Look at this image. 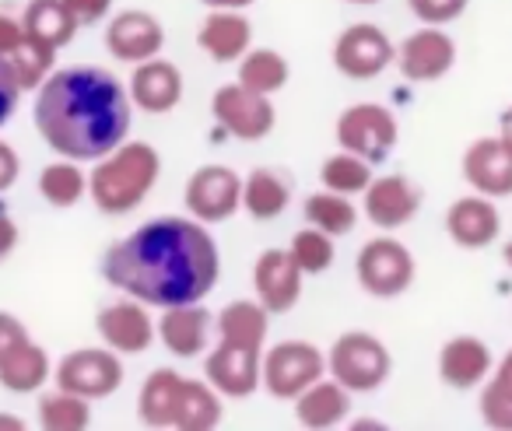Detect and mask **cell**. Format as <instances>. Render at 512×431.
Wrapping results in <instances>:
<instances>
[{
	"mask_svg": "<svg viewBox=\"0 0 512 431\" xmlns=\"http://www.w3.org/2000/svg\"><path fill=\"white\" fill-rule=\"evenodd\" d=\"M18 239H22V232H18L15 218H8V214H0V260H8L11 253L18 249Z\"/></svg>",
	"mask_w": 512,
	"mask_h": 431,
	"instance_id": "44",
	"label": "cell"
},
{
	"mask_svg": "<svg viewBox=\"0 0 512 431\" xmlns=\"http://www.w3.org/2000/svg\"><path fill=\"white\" fill-rule=\"evenodd\" d=\"M260 372H264V351H256V347L218 340L204 358V379L218 389L221 400L225 396L228 400L253 396L256 386H260Z\"/></svg>",
	"mask_w": 512,
	"mask_h": 431,
	"instance_id": "15",
	"label": "cell"
},
{
	"mask_svg": "<svg viewBox=\"0 0 512 431\" xmlns=\"http://www.w3.org/2000/svg\"><path fill=\"white\" fill-rule=\"evenodd\" d=\"M197 46L214 64H239L242 53L253 46V25L242 11L207 8V18L197 29Z\"/></svg>",
	"mask_w": 512,
	"mask_h": 431,
	"instance_id": "23",
	"label": "cell"
},
{
	"mask_svg": "<svg viewBox=\"0 0 512 431\" xmlns=\"http://www.w3.org/2000/svg\"><path fill=\"white\" fill-rule=\"evenodd\" d=\"M165 29L151 11H120L106 25V50L120 64H144L151 57H162Z\"/></svg>",
	"mask_w": 512,
	"mask_h": 431,
	"instance_id": "17",
	"label": "cell"
},
{
	"mask_svg": "<svg viewBox=\"0 0 512 431\" xmlns=\"http://www.w3.org/2000/svg\"><path fill=\"white\" fill-rule=\"evenodd\" d=\"M446 235L460 249H488L502 235V214L495 200L481 193L453 200V207L446 211Z\"/></svg>",
	"mask_w": 512,
	"mask_h": 431,
	"instance_id": "21",
	"label": "cell"
},
{
	"mask_svg": "<svg viewBox=\"0 0 512 431\" xmlns=\"http://www.w3.org/2000/svg\"><path fill=\"white\" fill-rule=\"evenodd\" d=\"M351 428H355V431H365V428L379 431V428H383V424H379V421H376V417H358V421H355V424H351Z\"/></svg>",
	"mask_w": 512,
	"mask_h": 431,
	"instance_id": "48",
	"label": "cell"
},
{
	"mask_svg": "<svg viewBox=\"0 0 512 431\" xmlns=\"http://www.w3.org/2000/svg\"><path fill=\"white\" fill-rule=\"evenodd\" d=\"M221 393L207 379H186L179 386L176 414H172V428L176 431H214L221 424Z\"/></svg>",
	"mask_w": 512,
	"mask_h": 431,
	"instance_id": "27",
	"label": "cell"
},
{
	"mask_svg": "<svg viewBox=\"0 0 512 431\" xmlns=\"http://www.w3.org/2000/svg\"><path fill=\"white\" fill-rule=\"evenodd\" d=\"M67 11L74 15V22L85 29V25H99L113 15V4L116 0H64Z\"/></svg>",
	"mask_w": 512,
	"mask_h": 431,
	"instance_id": "41",
	"label": "cell"
},
{
	"mask_svg": "<svg viewBox=\"0 0 512 431\" xmlns=\"http://www.w3.org/2000/svg\"><path fill=\"white\" fill-rule=\"evenodd\" d=\"M302 211H306L309 225L334 235V239L351 235L358 228V218H362L355 200L344 197V193H334V190H320V193H313V197H306V207H302Z\"/></svg>",
	"mask_w": 512,
	"mask_h": 431,
	"instance_id": "35",
	"label": "cell"
},
{
	"mask_svg": "<svg viewBox=\"0 0 512 431\" xmlns=\"http://www.w3.org/2000/svg\"><path fill=\"white\" fill-rule=\"evenodd\" d=\"M439 379L442 386L460 389V393H470V389H481V382L491 375L495 368V354L474 333H460V337L446 340L439 347Z\"/></svg>",
	"mask_w": 512,
	"mask_h": 431,
	"instance_id": "20",
	"label": "cell"
},
{
	"mask_svg": "<svg viewBox=\"0 0 512 431\" xmlns=\"http://www.w3.org/2000/svg\"><path fill=\"white\" fill-rule=\"evenodd\" d=\"M22 176V158L8 141H0V193H8Z\"/></svg>",
	"mask_w": 512,
	"mask_h": 431,
	"instance_id": "43",
	"label": "cell"
},
{
	"mask_svg": "<svg viewBox=\"0 0 512 431\" xmlns=\"http://www.w3.org/2000/svg\"><path fill=\"white\" fill-rule=\"evenodd\" d=\"M421 190L400 172L390 176H372L369 190L362 193V211L383 232H397V228L411 225L421 211Z\"/></svg>",
	"mask_w": 512,
	"mask_h": 431,
	"instance_id": "16",
	"label": "cell"
},
{
	"mask_svg": "<svg viewBox=\"0 0 512 431\" xmlns=\"http://www.w3.org/2000/svg\"><path fill=\"white\" fill-rule=\"evenodd\" d=\"M323 375H327V354L320 347L309 344V340H281V344L264 351L260 386L274 400H295Z\"/></svg>",
	"mask_w": 512,
	"mask_h": 431,
	"instance_id": "7",
	"label": "cell"
},
{
	"mask_svg": "<svg viewBox=\"0 0 512 431\" xmlns=\"http://www.w3.org/2000/svg\"><path fill=\"white\" fill-rule=\"evenodd\" d=\"M288 249H292L295 263L306 270V277L309 274H313V277L323 274V270H330V267H334V260H337L334 235L320 232V228H313V225L302 228V232H295L292 242H288Z\"/></svg>",
	"mask_w": 512,
	"mask_h": 431,
	"instance_id": "37",
	"label": "cell"
},
{
	"mask_svg": "<svg viewBox=\"0 0 512 431\" xmlns=\"http://www.w3.org/2000/svg\"><path fill=\"white\" fill-rule=\"evenodd\" d=\"M214 326H218V340L264 351L267 333H271V312L256 298H235V302H228L218 312V323Z\"/></svg>",
	"mask_w": 512,
	"mask_h": 431,
	"instance_id": "28",
	"label": "cell"
},
{
	"mask_svg": "<svg viewBox=\"0 0 512 431\" xmlns=\"http://www.w3.org/2000/svg\"><path fill=\"white\" fill-rule=\"evenodd\" d=\"M288 78H292V67L271 46H249L239 60V74H235V81L246 85L249 92L271 95V99L288 85Z\"/></svg>",
	"mask_w": 512,
	"mask_h": 431,
	"instance_id": "31",
	"label": "cell"
},
{
	"mask_svg": "<svg viewBox=\"0 0 512 431\" xmlns=\"http://www.w3.org/2000/svg\"><path fill=\"white\" fill-rule=\"evenodd\" d=\"M502 260H505V267H509V270H512V239H509V242H505V249H502Z\"/></svg>",
	"mask_w": 512,
	"mask_h": 431,
	"instance_id": "49",
	"label": "cell"
},
{
	"mask_svg": "<svg viewBox=\"0 0 512 431\" xmlns=\"http://www.w3.org/2000/svg\"><path fill=\"white\" fill-rule=\"evenodd\" d=\"M498 141H502L505 148H509V155H512V106L498 116Z\"/></svg>",
	"mask_w": 512,
	"mask_h": 431,
	"instance_id": "45",
	"label": "cell"
},
{
	"mask_svg": "<svg viewBox=\"0 0 512 431\" xmlns=\"http://www.w3.org/2000/svg\"><path fill=\"white\" fill-rule=\"evenodd\" d=\"M102 277L155 309L204 302L221 277V253L204 221L162 214L106 249Z\"/></svg>",
	"mask_w": 512,
	"mask_h": 431,
	"instance_id": "1",
	"label": "cell"
},
{
	"mask_svg": "<svg viewBox=\"0 0 512 431\" xmlns=\"http://www.w3.org/2000/svg\"><path fill=\"white\" fill-rule=\"evenodd\" d=\"M390 372H393L390 347L369 330L341 333L327 351V375L341 382L351 396H365L383 389Z\"/></svg>",
	"mask_w": 512,
	"mask_h": 431,
	"instance_id": "4",
	"label": "cell"
},
{
	"mask_svg": "<svg viewBox=\"0 0 512 431\" xmlns=\"http://www.w3.org/2000/svg\"><path fill=\"white\" fill-rule=\"evenodd\" d=\"M372 169H376L372 162H365V158L341 148L320 165V183H323V190L344 193V197H362L372 183Z\"/></svg>",
	"mask_w": 512,
	"mask_h": 431,
	"instance_id": "36",
	"label": "cell"
},
{
	"mask_svg": "<svg viewBox=\"0 0 512 431\" xmlns=\"http://www.w3.org/2000/svg\"><path fill=\"white\" fill-rule=\"evenodd\" d=\"M183 88V71L172 60L151 57L144 64H134L127 92L134 109H144L148 116H165L183 102Z\"/></svg>",
	"mask_w": 512,
	"mask_h": 431,
	"instance_id": "19",
	"label": "cell"
},
{
	"mask_svg": "<svg viewBox=\"0 0 512 431\" xmlns=\"http://www.w3.org/2000/svg\"><path fill=\"white\" fill-rule=\"evenodd\" d=\"M22 46H25V25H22V18L4 15V11H0V57L11 60L18 50H22Z\"/></svg>",
	"mask_w": 512,
	"mask_h": 431,
	"instance_id": "42",
	"label": "cell"
},
{
	"mask_svg": "<svg viewBox=\"0 0 512 431\" xmlns=\"http://www.w3.org/2000/svg\"><path fill=\"white\" fill-rule=\"evenodd\" d=\"M32 120L53 155L85 165L127 141L134 102L102 67H60L36 88Z\"/></svg>",
	"mask_w": 512,
	"mask_h": 431,
	"instance_id": "2",
	"label": "cell"
},
{
	"mask_svg": "<svg viewBox=\"0 0 512 431\" xmlns=\"http://www.w3.org/2000/svg\"><path fill=\"white\" fill-rule=\"evenodd\" d=\"M162 176V155L148 141H123L109 155L92 162L88 172V197L109 218L130 214L148 200Z\"/></svg>",
	"mask_w": 512,
	"mask_h": 431,
	"instance_id": "3",
	"label": "cell"
},
{
	"mask_svg": "<svg viewBox=\"0 0 512 431\" xmlns=\"http://www.w3.org/2000/svg\"><path fill=\"white\" fill-rule=\"evenodd\" d=\"M204 8H232V11H246L249 4H256V0H200Z\"/></svg>",
	"mask_w": 512,
	"mask_h": 431,
	"instance_id": "47",
	"label": "cell"
},
{
	"mask_svg": "<svg viewBox=\"0 0 512 431\" xmlns=\"http://www.w3.org/2000/svg\"><path fill=\"white\" fill-rule=\"evenodd\" d=\"M292 204V186L278 169H253L242 179V211L253 221H274Z\"/></svg>",
	"mask_w": 512,
	"mask_h": 431,
	"instance_id": "29",
	"label": "cell"
},
{
	"mask_svg": "<svg viewBox=\"0 0 512 431\" xmlns=\"http://www.w3.org/2000/svg\"><path fill=\"white\" fill-rule=\"evenodd\" d=\"M477 410H481V421L491 431H512V347L491 368L488 379L481 382Z\"/></svg>",
	"mask_w": 512,
	"mask_h": 431,
	"instance_id": "33",
	"label": "cell"
},
{
	"mask_svg": "<svg viewBox=\"0 0 512 431\" xmlns=\"http://www.w3.org/2000/svg\"><path fill=\"white\" fill-rule=\"evenodd\" d=\"M36 417L43 431H88L92 428V400L57 386L50 393H39Z\"/></svg>",
	"mask_w": 512,
	"mask_h": 431,
	"instance_id": "34",
	"label": "cell"
},
{
	"mask_svg": "<svg viewBox=\"0 0 512 431\" xmlns=\"http://www.w3.org/2000/svg\"><path fill=\"white\" fill-rule=\"evenodd\" d=\"M25 428H29V424H25V417L0 410V431H25Z\"/></svg>",
	"mask_w": 512,
	"mask_h": 431,
	"instance_id": "46",
	"label": "cell"
},
{
	"mask_svg": "<svg viewBox=\"0 0 512 431\" xmlns=\"http://www.w3.org/2000/svg\"><path fill=\"white\" fill-rule=\"evenodd\" d=\"M306 270L295 263L292 249L271 246L256 256L253 263V291L256 302L264 305L271 316H285L299 305L302 288H306Z\"/></svg>",
	"mask_w": 512,
	"mask_h": 431,
	"instance_id": "13",
	"label": "cell"
},
{
	"mask_svg": "<svg viewBox=\"0 0 512 431\" xmlns=\"http://www.w3.org/2000/svg\"><path fill=\"white\" fill-rule=\"evenodd\" d=\"M334 137L344 151L365 158V162L379 165L393 155L400 141V123L390 106L383 102H355L337 116Z\"/></svg>",
	"mask_w": 512,
	"mask_h": 431,
	"instance_id": "6",
	"label": "cell"
},
{
	"mask_svg": "<svg viewBox=\"0 0 512 431\" xmlns=\"http://www.w3.org/2000/svg\"><path fill=\"white\" fill-rule=\"evenodd\" d=\"M348 4H358V8H372V4H383V0H348Z\"/></svg>",
	"mask_w": 512,
	"mask_h": 431,
	"instance_id": "50",
	"label": "cell"
},
{
	"mask_svg": "<svg viewBox=\"0 0 512 431\" xmlns=\"http://www.w3.org/2000/svg\"><path fill=\"white\" fill-rule=\"evenodd\" d=\"M183 204L190 218L204 221V225H221L235 211H242V176L228 165H200L186 179Z\"/></svg>",
	"mask_w": 512,
	"mask_h": 431,
	"instance_id": "11",
	"label": "cell"
},
{
	"mask_svg": "<svg viewBox=\"0 0 512 431\" xmlns=\"http://www.w3.org/2000/svg\"><path fill=\"white\" fill-rule=\"evenodd\" d=\"M334 67L344 74L348 81H372L393 67L397 60V46L390 43L379 25L372 22H355L334 39Z\"/></svg>",
	"mask_w": 512,
	"mask_h": 431,
	"instance_id": "10",
	"label": "cell"
},
{
	"mask_svg": "<svg viewBox=\"0 0 512 431\" xmlns=\"http://www.w3.org/2000/svg\"><path fill=\"white\" fill-rule=\"evenodd\" d=\"M53 379V358L43 344L25 340L15 354L0 361V386L15 396L43 393V386Z\"/></svg>",
	"mask_w": 512,
	"mask_h": 431,
	"instance_id": "26",
	"label": "cell"
},
{
	"mask_svg": "<svg viewBox=\"0 0 512 431\" xmlns=\"http://www.w3.org/2000/svg\"><path fill=\"white\" fill-rule=\"evenodd\" d=\"M95 333H99L102 344L113 347L116 354H144L158 337L148 305L130 295L116 298V302L102 305V309L95 312Z\"/></svg>",
	"mask_w": 512,
	"mask_h": 431,
	"instance_id": "14",
	"label": "cell"
},
{
	"mask_svg": "<svg viewBox=\"0 0 512 431\" xmlns=\"http://www.w3.org/2000/svg\"><path fill=\"white\" fill-rule=\"evenodd\" d=\"M179 386H183V375H179L176 368H155V372L141 382L137 417H141L144 428H172Z\"/></svg>",
	"mask_w": 512,
	"mask_h": 431,
	"instance_id": "30",
	"label": "cell"
},
{
	"mask_svg": "<svg viewBox=\"0 0 512 431\" xmlns=\"http://www.w3.org/2000/svg\"><path fill=\"white\" fill-rule=\"evenodd\" d=\"M123 375V354H116L113 347H78L53 365V386L85 400H106L123 386Z\"/></svg>",
	"mask_w": 512,
	"mask_h": 431,
	"instance_id": "9",
	"label": "cell"
},
{
	"mask_svg": "<svg viewBox=\"0 0 512 431\" xmlns=\"http://www.w3.org/2000/svg\"><path fill=\"white\" fill-rule=\"evenodd\" d=\"M211 116L228 137H235V141H242V144L264 141V137H271L274 127H278V109H274L271 95L249 92L239 81L214 88Z\"/></svg>",
	"mask_w": 512,
	"mask_h": 431,
	"instance_id": "8",
	"label": "cell"
},
{
	"mask_svg": "<svg viewBox=\"0 0 512 431\" xmlns=\"http://www.w3.org/2000/svg\"><path fill=\"white\" fill-rule=\"evenodd\" d=\"M355 277L362 284L365 295L372 298H397L418 277V263L414 253L400 239H393L390 232L369 239L355 256Z\"/></svg>",
	"mask_w": 512,
	"mask_h": 431,
	"instance_id": "5",
	"label": "cell"
},
{
	"mask_svg": "<svg viewBox=\"0 0 512 431\" xmlns=\"http://www.w3.org/2000/svg\"><path fill=\"white\" fill-rule=\"evenodd\" d=\"M292 403H295V421L306 431H330L348 421L351 414V393L337 379H330V375L316 379Z\"/></svg>",
	"mask_w": 512,
	"mask_h": 431,
	"instance_id": "24",
	"label": "cell"
},
{
	"mask_svg": "<svg viewBox=\"0 0 512 431\" xmlns=\"http://www.w3.org/2000/svg\"><path fill=\"white\" fill-rule=\"evenodd\" d=\"M460 172L467 179V186L481 197L505 200L512 197V155L502 141L495 137H477L474 144H467L460 158Z\"/></svg>",
	"mask_w": 512,
	"mask_h": 431,
	"instance_id": "18",
	"label": "cell"
},
{
	"mask_svg": "<svg viewBox=\"0 0 512 431\" xmlns=\"http://www.w3.org/2000/svg\"><path fill=\"white\" fill-rule=\"evenodd\" d=\"M22 81H18L11 60L0 57V127H8L11 116H15L18 102H22Z\"/></svg>",
	"mask_w": 512,
	"mask_h": 431,
	"instance_id": "39",
	"label": "cell"
},
{
	"mask_svg": "<svg viewBox=\"0 0 512 431\" xmlns=\"http://www.w3.org/2000/svg\"><path fill=\"white\" fill-rule=\"evenodd\" d=\"M22 25L25 36L50 53H60L64 46H71L81 29L64 0H29L22 11Z\"/></svg>",
	"mask_w": 512,
	"mask_h": 431,
	"instance_id": "25",
	"label": "cell"
},
{
	"mask_svg": "<svg viewBox=\"0 0 512 431\" xmlns=\"http://www.w3.org/2000/svg\"><path fill=\"white\" fill-rule=\"evenodd\" d=\"M467 4L470 0H407V8H411V15L421 25H439V29H446L449 22L463 18Z\"/></svg>",
	"mask_w": 512,
	"mask_h": 431,
	"instance_id": "38",
	"label": "cell"
},
{
	"mask_svg": "<svg viewBox=\"0 0 512 431\" xmlns=\"http://www.w3.org/2000/svg\"><path fill=\"white\" fill-rule=\"evenodd\" d=\"M25 340H32L29 326H25L22 319L15 316V312L0 309V361L8 358V354H15L18 347L25 344Z\"/></svg>",
	"mask_w": 512,
	"mask_h": 431,
	"instance_id": "40",
	"label": "cell"
},
{
	"mask_svg": "<svg viewBox=\"0 0 512 431\" xmlns=\"http://www.w3.org/2000/svg\"><path fill=\"white\" fill-rule=\"evenodd\" d=\"M85 193H88V172L74 158L60 155L57 162L43 165V172H39V197L50 207H60V211L78 207L85 200Z\"/></svg>",
	"mask_w": 512,
	"mask_h": 431,
	"instance_id": "32",
	"label": "cell"
},
{
	"mask_svg": "<svg viewBox=\"0 0 512 431\" xmlns=\"http://www.w3.org/2000/svg\"><path fill=\"white\" fill-rule=\"evenodd\" d=\"M397 71L411 85H435L456 67V43L439 25H421L397 46Z\"/></svg>",
	"mask_w": 512,
	"mask_h": 431,
	"instance_id": "12",
	"label": "cell"
},
{
	"mask_svg": "<svg viewBox=\"0 0 512 431\" xmlns=\"http://www.w3.org/2000/svg\"><path fill=\"white\" fill-rule=\"evenodd\" d=\"M211 312L204 309V302H186V305H169L162 312V319L155 323L158 340L172 358H197L204 354L207 337H211Z\"/></svg>",
	"mask_w": 512,
	"mask_h": 431,
	"instance_id": "22",
	"label": "cell"
}]
</instances>
